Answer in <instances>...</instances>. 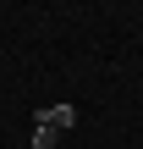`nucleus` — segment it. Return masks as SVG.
<instances>
[{
    "instance_id": "f03ea898",
    "label": "nucleus",
    "mask_w": 143,
    "mask_h": 149,
    "mask_svg": "<svg viewBox=\"0 0 143 149\" xmlns=\"http://www.w3.org/2000/svg\"><path fill=\"white\" fill-rule=\"evenodd\" d=\"M55 144H61L55 127H33V149H55Z\"/></svg>"
},
{
    "instance_id": "f257e3e1",
    "label": "nucleus",
    "mask_w": 143,
    "mask_h": 149,
    "mask_svg": "<svg viewBox=\"0 0 143 149\" xmlns=\"http://www.w3.org/2000/svg\"><path fill=\"white\" fill-rule=\"evenodd\" d=\"M39 127H55V133L77 127V105H39Z\"/></svg>"
}]
</instances>
